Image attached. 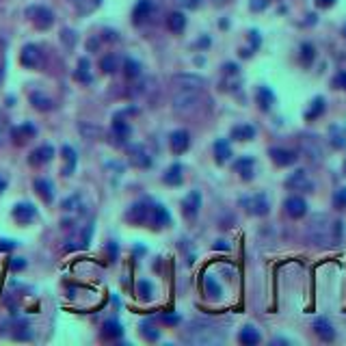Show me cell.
I'll return each mask as SVG.
<instances>
[{
	"label": "cell",
	"mask_w": 346,
	"mask_h": 346,
	"mask_svg": "<svg viewBox=\"0 0 346 346\" xmlns=\"http://www.w3.org/2000/svg\"><path fill=\"white\" fill-rule=\"evenodd\" d=\"M307 240L320 249H331L342 243V221H333L327 214H314L307 223Z\"/></svg>",
	"instance_id": "1"
},
{
	"label": "cell",
	"mask_w": 346,
	"mask_h": 346,
	"mask_svg": "<svg viewBox=\"0 0 346 346\" xmlns=\"http://www.w3.org/2000/svg\"><path fill=\"white\" fill-rule=\"evenodd\" d=\"M184 340L190 344H199V346H214L225 340V329L221 325L212 323V320L197 318L188 325L186 333H184Z\"/></svg>",
	"instance_id": "2"
},
{
	"label": "cell",
	"mask_w": 346,
	"mask_h": 346,
	"mask_svg": "<svg viewBox=\"0 0 346 346\" xmlns=\"http://www.w3.org/2000/svg\"><path fill=\"white\" fill-rule=\"evenodd\" d=\"M206 104L204 89H175L173 95V108L182 117H190L199 112Z\"/></svg>",
	"instance_id": "3"
},
{
	"label": "cell",
	"mask_w": 346,
	"mask_h": 346,
	"mask_svg": "<svg viewBox=\"0 0 346 346\" xmlns=\"http://www.w3.org/2000/svg\"><path fill=\"white\" fill-rule=\"evenodd\" d=\"M240 206L253 216H264L271 210L268 197L264 195V193H255V195H251V197H240Z\"/></svg>",
	"instance_id": "4"
},
{
	"label": "cell",
	"mask_w": 346,
	"mask_h": 346,
	"mask_svg": "<svg viewBox=\"0 0 346 346\" xmlns=\"http://www.w3.org/2000/svg\"><path fill=\"white\" fill-rule=\"evenodd\" d=\"M26 15H28L30 22H33L39 30H46V28H50L52 24H54V13L48 9V7H42V5L28 7V9H26Z\"/></svg>",
	"instance_id": "5"
},
{
	"label": "cell",
	"mask_w": 346,
	"mask_h": 346,
	"mask_svg": "<svg viewBox=\"0 0 346 346\" xmlns=\"http://www.w3.org/2000/svg\"><path fill=\"white\" fill-rule=\"evenodd\" d=\"M151 208H154L151 201H136V204H132L130 210L126 212V219L134 225H149Z\"/></svg>",
	"instance_id": "6"
},
{
	"label": "cell",
	"mask_w": 346,
	"mask_h": 346,
	"mask_svg": "<svg viewBox=\"0 0 346 346\" xmlns=\"http://www.w3.org/2000/svg\"><path fill=\"white\" fill-rule=\"evenodd\" d=\"M20 63H22L24 67H28V69H37L44 63V54H42V50H39L35 44H28V46L22 48Z\"/></svg>",
	"instance_id": "7"
},
{
	"label": "cell",
	"mask_w": 346,
	"mask_h": 346,
	"mask_svg": "<svg viewBox=\"0 0 346 346\" xmlns=\"http://www.w3.org/2000/svg\"><path fill=\"white\" fill-rule=\"evenodd\" d=\"M301 151L312 160V163H318V160L323 158V147H320V143H318V136L303 134L301 136Z\"/></svg>",
	"instance_id": "8"
},
{
	"label": "cell",
	"mask_w": 346,
	"mask_h": 346,
	"mask_svg": "<svg viewBox=\"0 0 346 346\" xmlns=\"http://www.w3.org/2000/svg\"><path fill=\"white\" fill-rule=\"evenodd\" d=\"M11 214L20 225H28L37 219V208L33 204H28V201H22V204H15Z\"/></svg>",
	"instance_id": "9"
},
{
	"label": "cell",
	"mask_w": 346,
	"mask_h": 346,
	"mask_svg": "<svg viewBox=\"0 0 346 346\" xmlns=\"http://www.w3.org/2000/svg\"><path fill=\"white\" fill-rule=\"evenodd\" d=\"M268 156H271V160L277 167H290V165L296 163V158H299V154H296V151L286 149V147H271L268 149Z\"/></svg>",
	"instance_id": "10"
},
{
	"label": "cell",
	"mask_w": 346,
	"mask_h": 346,
	"mask_svg": "<svg viewBox=\"0 0 346 346\" xmlns=\"http://www.w3.org/2000/svg\"><path fill=\"white\" fill-rule=\"evenodd\" d=\"M284 208H286V214L292 216V219H301V216L307 214V201L299 195H292L284 201Z\"/></svg>",
	"instance_id": "11"
},
{
	"label": "cell",
	"mask_w": 346,
	"mask_h": 346,
	"mask_svg": "<svg viewBox=\"0 0 346 346\" xmlns=\"http://www.w3.org/2000/svg\"><path fill=\"white\" fill-rule=\"evenodd\" d=\"M286 186L292 188V190H303V193H312L314 188V182L307 178V173L303 171V169H299V171H294L290 178L286 180Z\"/></svg>",
	"instance_id": "12"
},
{
	"label": "cell",
	"mask_w": 346,
	"mask_h": 346,
	"mask_svg": "<svg viewBox=\"0 0 346 346\" xmlns=\"http://www.w3.org/2000/svg\"><path fill=\"white\" fill-rule=\"evenodd\" d=\"M173 87L175 89H204L206 80L195 74H180L173 78Z\"/></svg>",
	"instance_id": "13"
},
{
	"label": "cell",
	"mask_w": 346,
	"mask_h": 346,
	"mask_svg": "<svg viewBox=\"0 0 346 346\" xmlns=\"http://www.w3.org/2000/svg\"><path fill=\"white\" fill-rule=\"evenodd\" d=\"M199 208H201V193L199 190H190L186 197L182 199V210L188 219H195L199 214Z\"/></svg>",
	"instance_id": "14"
},
{
	"label": "cell",
	"mask_w": 346,
	"mask_h": 346,
	"mask_svg": "<svg viewBox=\"0 0 346 346\" xmlns=\"http://www.w3.org/2000/svg\"><path fill=\"white\" fill-rule=\"evenodd\" d=\"M54 158V147L52 145H39L37 149L30 151L28 156V163L33 167H42V165H48L50 160Z\"/></svg>",
	"instance_id": "15"
},
{
	"label": "cell",
	"mask_w": 346,
	"mask_h": 346,
	"mask_svg": "<svg viewBox=\"0 0 346 346\" xmlns=\"http://www.w3.org/2000/svg\"><path fill=\"white\" fill-rule=\"evenodd\" d=\"M35 134H37V128L33 124H28V122L18 126V128H11V139H13L15 145H24V143L30 141Z\"/></svg>",
	"instance_id": "16"
},
{
	"label": "cell",
	"mask_w": 346,
	"mask_h": 346,
	"mask_svg": "<svg viewBox=\"0 0 346 346\" xmlns=\"http://www.w3.org/2000/svg\"><path fill=\"white\" fill-rule=\"evenodd\" d=\"M171 223V214L163 204H154L151 208V216H149V225L151 227H167Z\"/></svg>",
	"instance_id": "17"
},
{
	"label": "cell",
	"mask_w": 346,
	"mask_h": 346,
	"mask_svg": "<svg viewBox=\"0 0 346 346\" xmlns=\"http://www.w3.org/2000/svg\"><path fill=\"white\" fill-rule=\"evenodd\" d=\"M314 331H316V335L320 337V340H325V342L335 340V329L327 318H316L314 320Z\"/></svg>",
	"instance_id": "18"
},
{
	"label": "cell",
	"mask_w": 346,
	"mask_h": 346,
	"mask_svg": "<svg viewBox=\"0 0 346 346\" xmlns=\"http://www.w3.org/2000/svg\"><path fill=\"white\" fill-rule=\"evenodd\" d=\"M234 169H236V173L240 175V178L249 182V180H253V173H255V160L251 156H243L240 160H236Z\"/></svg>",
	"instance_id": "19"
},
{
	"label": "cell",
	"mask_w": 346,
	"mask_h": 346,
	"mask_svg": "<svg viewBox=\"0 0 346 346\" xmlns=\"http://www.w3.org/2000/svg\"><path fill=\"white\" fill-rule=\"evenodd\" d=\"M169 141H171V149L175 151V154H184V151L188 149V145H190V134L186 130H175Z\"/></svg>",
	"instance_id": "20"
},
{
	"label": "cell",
	"mask_w": 346,
	"mask_h": 346,
	"mask_svg": "<svg viewBox=\"0 0 346 346\" xmlns=\"http://www.w3.org/2000/svg\"><path fill=\"white\" fill-rule=\"evenodd\" d=\"M35 190H37V195L46 201V204H52V199H54V186H52L50 180L37 178L35 180Z\"/></svg>",
	"instance_id": "21"
},
{
	"label": "cell",
	"mask_w": 346,
	"mask_h": 346,
	"mask_svg": "<svg viewBox=\"0 0 346 346\" xmlns=\"http://www.w3.org/2000/svg\"><path fill=\"white\" fill-rule=\"evenodd\" d=\"M214 156H216V163L219 165L227 163V160L232 158V145H229L227 139H219L214 143Z\"/></svg>",
	"instance_id": "22"
},
{
	"label": "cell",
	"mask_w": 346,
	"mask_h": 346,
	"mask_svg": "<svg viewBox=\"0 0 346 346\" xmlns=\"http://www.w3.org/2000/svg\"><path fill=\"white\" fill-rule=\"evenodd\" d=\"M232 139L234 141H251V139H255V128L251 124H240L232 130Z\"/></svg>",
	"instance_id": "23"
},
{
	"label": "cell",
	"mask_w": 346,
	"mask_h": 346,
	"mask_svg": "<svg viewBox=\"0 0 346 346\" xmlns=\"http://www.w3.org/2000/svg\"><path fill=\"white\" fill-rule=\"evenodd\" d=\"M329 141H331V145L337 147V149L346 147V128L331 126V128H329Z\"/></svg>",
	"instance_id": "24"
},
{
	"label": "cell",
	"mask_w": 346,
	"mask_h": 346,
	"mask_svg": "<svg viewBox=\"0 0 346 346\" xmlns=\"http://www.w3.org/2000/svg\"><path fill=\"white\" fill-rule=\"evenodd\" d=\"M257 104H260L262 110H271L273 104H275V93H273L268 87H260V89H257Z\"/></svg>",
	"instance_id": "25"
},
{
	"label": "cell",
	"mask_w": 346,
	"mask_h": 346,
	"mask_svg": "<svg viewBox=\"0 0 346 346\" xmlns=\"http://www.w3.org/2000/svg\"><path fill=\"white\" fill-rule=\"evenodd\" d=\"M238 340L243 342V344H247V346H255L257 342H260V331H257L255 327L247 325V327H243V331H240Z\"/></svg>",
	"instance_id": "26"
},
{
	"label": "cell",
	"mask_w": 346,
	"mask_h": 346,
	"mask_svg": "<svg viewBox=\"0 0 346 346\" xmlns=\"http://www.w3.org/2000/svg\"><path fill=\"white\" fill-rule=\"evenodd\" d=\"M102 335L108 337V340H117V337L124 335V327L117 323V320H106L104 323V329H102Z\"/></svg>",
	"instance_id": "27"
},
{
	"label": "cell",
	"mask_w": 346,
	"mask_h": 346,
	"mask_svg": "<svg viewBox=\"0 0 346 346\" xmlns=\"http://www.w3.org/2000/svg\"><path fill=\"white\" fill-rule=\"evenodd\" d=\"M165 184H169V186H178V184H182V165L180 163H175L167 169Z\"/></svg>",
	"instance_id": "28"
},
{
	"label": "cell",
	"mask_w": 346,
	"mask_h": 346,
	"mask_svg": "<svg viewBox=\"0 0 346 346\" xmlns=\"http://www.w3.org/2000/svg\"><path fill=\"white\" fill-rule=\"evenodd\" d=\"M63 158H65V167H63V175H71V173H74V169H76V163H78L76 151L71 149L69 145H65V147H63Z\"/></svg>",
	"instance_id": "29"
},
{
	"label": "cell",
	"mask_w": 346,
	"mask_h": 346,
	"mask_svg": "<svg viewBox=\"0 0 346 346\" xmlns=\"http://www.w3.org/2000/svg\"><path fill=\"white\" fill-rule=\"evenodd\" d=\"M151 15V3L149 0H139V5L134 7V22L141 24Z\"/></svg>",
	"instance_id": "30"
},
{
	"label": "cell",
	"mask_w": 346,
	"mask_h": 346,
	"mask_svg": "<svg viewBox=\"0 0 346 346\" xmlns=\"http://www.w3.org/2000/svg\"><path fill=\"white\" fill-rule=\"evenodd\" d=\"M30 104H33L37 110H52L54 108V102L44 93H33L30 95Z\"/></svg>",
	"instance_id": "31"
},
{
	"label": "cell",
	"mask_w": 346,
	"mask_h": 346,
	"mask_svg": "<svg viewBox=\"0 0 346 346\" xmlns=\"http://www.w3.org/2000/svg\"><path fill=\"white\" fill-rule=\"evenodd\" d=\"M325 112V98H314L312 100V106H310V110L305 112V119H307V122H312V119H316V117H320Z\"/></svg>",
	"instance_id": "32"
},
{
	"label": "cell",
	"mask_w": 346,
	"mask_h": 346,
	"mask_svg": "<svg viewBox=\"0 0 346 346\" xmlns=\"http://www.w3.org/2000/svg\"><path fill=\"white\" fill-rule=\"evenodd\" d=\"M204 288H206V292L212 296V299H221V294H223V290H221V286H219V281H216L212 275H208L206 279H204Z\"/></svg>",
	"instance_id": "33"
},
{
	"label": "cell",
	"mask_w": 346,
	"mask_h": 346,
	"mask_svg": "<svg viewBox=\"0 0 346 346\" xmlns=\"http://www.w3.org/2000/svg\"><path fill=\"white\" fill-rule=\"evenodd\" d=\"M139 329H141V335L147 337L149 342H154V340H158V337H160V331L154 327V323H151V320H143Z\"/></svg>",
	"instance_id": "34"
},
{
	"label": "cell",
	"mask_w": 346,
	"mask_h": 346,
	"mask_svg": "<svg viewBox=\"0 0 346 346\" xmlns=\"http://www.w3.org/2000/svg\"><path fill=\"white\" fill-rule=\"evenodd\" d=\"M184 26H186V18H184V13H171L169 15V28L173 30V33H182Z\"/></svg>",
	"instance_id": "35"
},
{
	"label": "cell",
	"mask_w": 346,
	"mask_h": 346,
	"mask_svg": "<svg viewBox=\"0 0 346 346\" xmlns=\"http://www.w3.org/2000/svg\"><path fill=\"white\" fill-rule=\"evenodd\" d=\"M112 134H115V139L124 141L130 136V126L126 122H122V119H115V122H112Z\"/></svg>",
	"instance_id": "36"
},
{
	"label": "cell",
	"mask_w": 346,
	"mask_h": 346,
	"mask_svg": "<svg viewBox=\"0 0 346 346\" xmlns=\"http://www.w3.org/2000/svg\"><path fill=\"white\" fill-rule=\"evenodd\" d=\"M132 160L136 167H149L151 165V158L147 156V151L143 147H132Z\"/></svg>",
	"instance_id": "37"
},
{
	"label": "cell",
	"mask_w": 346,
	"mask_h": 346,
	"mask_svg": "<svg viewBox=\"0 0 346 346\" xmlns=\"http://www.w3.org/2000/svg\"><path fill=\"white\" fill-rule=\"evenodd\" d=\"M136 290H139L141 299H145V301H149L151 296H154V286H151L149 279H141L139 284H136Z\"/></svg>",
	"instance_id": "38"
},
{
	"label": "cell",
	"mask_w": 346,
	"mask_h": 346,
	"mask_svg": "<svg viewBox=\"0 0 346 346\" xmlns=\"http://www.w3.org/2000/svg\"><path fill=\"white\" fill-rule=\"evenodd\" d=\"M9 139H11V124L7 117L0 115V147H3Z\"/></svg>",
	"instance_id": "39"
},
{
	"label": "cell",
	"mask_w": 346,
	"mask_h": 346,
	"mask_svg": "<svg viewBox=\"0 0 346 346\" xmlns=\"http://www.w3.org/2000/svg\"><path fill=\"white\" fill-rule=\"evenodd\" d=\"M124 71H126L128 78H136V76L141 74V65L134 59H126L124 61Z\"/></svg>",
	"instance_id": "40"
},
{
	"label": "cell",
	"mask_w": 346,
	"mask_h": 346,
	"mask_svg": "<svg viewBox=\"0 0 346 346\" xmlns=\"http://www.w3.org/2000/svg\"><path fill=\"white\" fill-rule=\"evenodd\" d=\"M71 5H74L78 11L87 13V11H93L95 7L100 5V0H71Z\"/></svg>",
	"instance_id": "41"
},
{
	"label": "cell",
	"mask_w": 346,
	"mask_h": 346,
	"mask_svg": "<svg viewBox=\"0 0 346 346\" xmlns=\"http://www.w3.org/2000/svg\"><path fill=\"white\" fill-rule=\"evenodd\" d=\"M100 65H102V69H104V74H112V71H117V56H112V54L104 56Z\"/></svg>",
	"instance_id": "42"
},
{
	"label": "cell",
	"mask_w": 346,
	"mask_h": 346,
	"mask_svg": "<svg viewBox=\"0 0 346 346\" xmlns=\"http://www.w3.org/2000/svg\"><path fill=\"white\" fill-rule=\"evenodd\" d=\"M87 69H89V61L87 59H83L80 61V65H78V71H76V80H83V83H91V76L87 74Z\"/></svg>",
	"instance_id": "43"
},
{
	"label": "cell",
	"mask_w": 346,
	"mask_h": 346,
	"mask_svg": "<svg viewBox=\"0 0 346 346\" xmlns=\"http://www.w3.org/2000/svg\"><path fill=\"white\" fill-rule=\"evenodd\" d=\"M333 206L337 208V210H344V208H346V186L337 188L333 193Z\"/></svg>",
	"instance_id": "44"
},
{
	"label": "cell",
	"mask_w": 346,
	"mask_h": 346,
	"mask_svg": "<svg viewBox=\"0 0 346 346\" xmlns=\"http://www.w3.org/2000/svg\"><path fill=\"white\" fill-rule=\"evenodd\" d=\"M314 56H316V52H314V46L312 44H303L301 46V61L305 63V65H310V63L314 61Z\"/></svg>",
	"instance_id": "45"
},
{
	"label": "cell",
	"mask_w": 346,
	"mask_h": 346,
	"mask_svg": "<svg viewBox=\"0 0 346 346\" xmlns=\"http://www.w3.org/2000/svg\"><path fill=\"white\" fill-rule=\"evenodd\" d=\"M9 266H11V271H22V268H26V260H24V257H13L9 262Z\"/></svg>",
	"instance_id": "46"
},
{
	"label": "cell",
	"mask_w": 346,
	"mask_h": 346,
	"mask_svg": "<svg viewBox=\"0 0 346 346\" xmlns=\"http://www.w3.org/2000/svg\"><path fill=\"white\" fill-rule=\"evenodd\" d=\"M249 7H251V11H264L268 7V0H251Z\"/></svg>",
	"instance_id": "47"
},
{
	"label": "cell",
	"mask_w": 346,
	"mask_h": 346,
	"mask_svg": "<svg viewBox=\"0 0 346 346\" xmlns=\"http://www.w3.org/2000/svg\"><path fill=\"white\" fill-rule=\"evenodd\" d=\"M333 85H335V87H340V89H346V71H340V74L335 76Z\"/></svg>",
	"instance_id": "48"
},
{
	"label": "cell",
	"mask_w": 346,
	"mask_h": 346,
	"mask_svg": "<svg viewBox=\"0 0 346 346\" xmlns=\"http://www.w3.org/2000/svg\"><path fill=\"white\" fill-rule=\"evenodd\" d=\"M15 249V240H0V251H11Z\"/></svg>",
	"instance_id": "49"
},
{
	"label": "cell",
	"mask_w": 346,
	"mask_h": 346,
	"mask_svg": "<svg viewBox=\"0 0 346 346\" xmlns=\"http://www.w3.org/2000/svg\"><path fill=\"white\" fill-rule=\"evenodd\" d=\"M160 320H163V323H167V325H178L180 323V316H160Z\"/></svg>",
	"instance_id": "50"
},
{
	"label": "cell",
	"mask_w": 346,
	"mask_h": 346,
	"mask_svg": "<svg viewBox=\"0 0 346 346\" xmlns=\"http://www.w3.org/2000/svg\"><path fill=\"white\" fill-rule=\"evenodd\" d=\"M316 5L320 7V9H327V7H333L335 0H316Z\"/></svg>",
	"instance_id": "51"
},
{
	"label": "cell",
	"mask_w": 346,
	"mask_h": 346,
	"mask_svg": "<svg viewBox=\"0 0 346 346\" xmlns=\"http://www.w3.org/2000/svg\"><path fill=\"white\" fill-rule=\"evenodd\" d=\"M214 249H225V251H227V249H229V245H227V243H223V240H219V243L214 245Z\"/></svg>",
	"instance_id": "52"
},
{
	"label": "cell",
	"mask_w": 346,
	"mask_h": 346,
	"mask_svg": "<svg viewBox=\"0 0 346 346\" xmlns=\"http://www.w3.org/2000/svg\"><path fill=\"white\" fill-rule=\"evenodd\" d=\"M5 188H7V182H5V180H3V178H0V193H3V190H5Z\"/></svg>",
	"instance_id": "53"
},
{
	"label": "cell",
	"mask_w": 346,
	"mask_h": 346,
	"mask_svg": "<svg viewBox=\"0 0 346 346\" xmlns=\"http://www.w3.org/2000/svg\"><path fill=\"white\" fill-rule=\"evenodd\" d=\"M3 76H5V69L0 67V83H3Z\"/></svg>",
	"instance_id": "54"
},
{
	"label": "cell",
	"mask_w": 346,
	"mask_h": 346,
	"mask_svg": "<svg viewBox=\"0 0 346 346\" xmlns=\"http://www.w3.org/2000/svg\"><path fill=\"white\" fill-rule=\"evenodd\" d=\"M223 3H227V0H214V5H223Z\"/></svg>",
	"instance_id": "55"
},
{
	"label": "cell",
	"mask_w": 346,
	"mask_h": 346,
	"mask_svg": "<svg viewBox=\"0 0 346 346\" xmlns=\"http://www.w3.org/2000/svg\"><path fill=\"white\" fill-rule=\"evenodd\" d=\"M344 173H346V160H344Z\"/></svg>",
	"instance_id": "56"
},
{
	"label": "cell",
	"mask_w": 346,
	"mask_h": 346,
	"mask_svg": "<svg viewBox=\"0 0 346 346\" xmlns=\"http://www.w3.org/2000/svg\"><path fill=\"white\" fill-rule=\"evenodd\" d=\"M344 33H346V28H344Z\"/></svg>",
	"instance_id": "57"
}]
</instances>
